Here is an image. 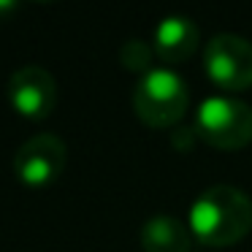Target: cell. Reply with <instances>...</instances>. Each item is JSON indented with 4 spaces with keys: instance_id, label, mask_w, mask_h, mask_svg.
<instances>
[{
    "instance_id": "10",
    "label": "cell",
    "mask_w": 252,
    "mask_h": 252,
    "mask_svg": "<svg viewBox=\"0 0 252 252\" xmlns=\"http://www.w3.org/2000/svg\"><path fill=\"white\" fill-rule=\"evenodd\" d=\"M195 138H198L195 127H176V130H171V144H174V149H179V152H187Z\"/></svg>"
},
{
    "instance_id": "4",
    "label": "cell",
    "mask_w": 252,
    "mask_h": 252,
    "mask_svg": "<svg viewBox=\"0 0 252 252\" xmlns=\"http://www.w3.org/2000/svg\"><path fill=\"white\" fill-rule=\"evenodd\" d=\"M203 71L209 82L228 93L252 87V44L241 35L222 33L203 46Z\"/></svg>"
},
{
    "instance_id": "9",
    "label": "cell",
    "mask_w": 252,
    "mask_h": 252,
    "mask_svg": "<svg viewBox=\"0 0 252 252\" xmlns=\"http://www.w3.org/2000/svg\"><path fill=\"white\" fill-rule=\"evenodd\" d=\"M152 57H155V49L141 38L125 41L122 49H120V63H122V68L130 71V73H144V76H147V73L152 71Z\"/></svg>"
},
{
    "instance_id": "8",
    "label": "cell",
    "mask_w": 252,
    "mask_h": 252,
    "mask_svg": "<svg viewBox=\"0 0 252 252\" xmlns=\"http://www.w3.org/2000/svg\"><path fill=\"white\" fill-rule=\"evenodd\" d=\"M192 239L195 236L190 225L174 214H155L141 225V233H138L144 252H190Z\"/></svg>"
},
{
    "instance_id": "7",
    "label": "cell",
    "mask_w": 252,
    "mask_h": 252,
    "mask_svg": "<svg viewBox=\"0 0 252 252\" xmlns=\"http://www.w3.org/2000/svg\"><path fill=\"white\" fill-rule=\"evenodd\" d=\"M198 41H201L198 25L190 17L174 14V17H165L158 22V28L152 33V49L163 63L176 65V63H185L195 55Z\"/></svg>"
},
{
    "instance_id": "3",
    "label": "cell",
    "mask_w": 252,
    "mask_h": 252,
    "mask_svg": "<svg viewBox=\"0 0 252 252\" xmlns=\"http://www.w3.org/2000/svg\"><path fill=\"white\" fill-rule=\"evenodd\" d=\"M195 133L220 152H236L252 141V106L228 95H209L195 111Z\"/></svg>"
},
{
    "instance_id": "1",
    "label": "cell",
    "mask_w": 252,
    "mask_h": 252,
    "mask_svg": "<svg viewBox=\"0 0 252 252\" xmlns=\"http://www.w3.org/2000/svg\"><path fill=\"white\" fill-rule=\"evenodd\" d=\"M187 225L201 244L233 247L252 230V201L233 185H214L192 201Z\"/></svg>"
},
{
    "instance_id": "2",
    "label": "cell",
    "mask_w": 252,
    "mask_h": 252,
    "mask_svg": "<svg viewBox=\"0 0 252 252\" xmlns=\"http://www.w3.org/2000/svg\"><path fill=\"white\" fill-rule=\"evenodd\" d=\"M190 106L185 79L171 68H152L133 90V111L149 127H174Z\"/></svg>"
},
{
    "instance_id": "6",
    "label": "cell",
    "mask_w": 252,
    "mask_h": 252,
    "mask_svg": "<svg viewBox=\"0 0 252 252\" xmlns=\"http://www.w3.org/2000/svg\"><path fill=\"white\" fill-rule=\"evenodd\" d=\"M8 103L25 120H46L57 106V82L46 68L25 65L8 79Z\"/></svg>"
},
{
    "instance_id": "5",
    "label": "cell",
    "mask_w": 252,
    "mask_h": 252,
    "mask_svg": "<svg viewBox=\"0 0 252 252\" xmlns=\"http://www.w3.org/2000/svg\"><path fill=\"white\" fill-rule=\"evenodd\" d=\"M65 160V141L52 133H38L14 152V174L28 187H49L63 176Z\"/></svg>"
}]
</instances>
